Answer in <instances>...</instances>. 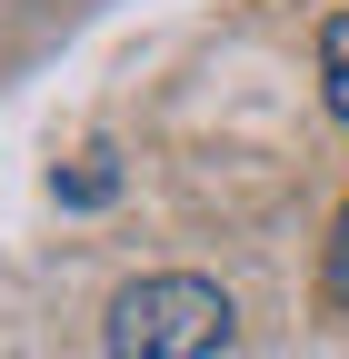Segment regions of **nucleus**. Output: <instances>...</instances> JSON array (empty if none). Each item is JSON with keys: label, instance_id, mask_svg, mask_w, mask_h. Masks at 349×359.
Returning a JSON list of instances; mask_svg holds the SVG:
<instances>
[{"label": "nucleus", "instance_id": "obj_2", "mask_svg": "<svg viewBox=\"0 0 349 359\" xmlns=\"http://www.w3.org/2000/svg\"><path fill=\"white\" fill-rule=\"evenodd\" d=\"M320 80H329V120H349V11L320 20Z\"/></svg>", "mask_w": 349, "mask_h": 359}, {"label": "nucleus", "instance_id": "obj_4", "mask_svg": "<svg viewBox=\"0 0 349 359\" xmlns=\"http://www.w3.org/2000/svg\"><path fill=\"white\" fill-rule=\"evenodd\" d=\"M320 299L349 320V200H339V219H329V259H320Z\"/></svg>", "mask_w": 349, "mask_h": 359}, {"label": "nucleus", "instance_id": "obj_3", "mask_svg": "<svg viewBox=\"0 0 349 359\" xmlns=\"http://www.w3.org/2000/svg\"><path fill=\"white\" fill-rule=\"evenodd\" d=\"M110 190H120V170H110V150H90V160H80V170L60 180V210H100Z\"/></svg>", "mask_w": 349, "mask_h": 359}, {"label": "nucleus", "instance_id": "obj_1", "mask_svg": "<svg viewBox=\"0 0 349 359\" xmlns=\"http://www.w3.org/2000/svg\"><path fill=\"white\" fill-rule=\"evenodd\" d=\"M100 339H110V359H220L240 339V309L200 269H150V280H130L110 299Z\"/></svg>", "mask_w": 349, "mask_h": 359}]
</instances>
